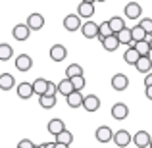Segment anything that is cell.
<instances>
[{"label":"cell","mask_w":152,"mask_h":148,"mask_svg":"<svg viewBox=\"0 0 152 148\" xmlns=\"http://www.w3.org/2000/svg\"><path fill=\"white\" fill-rule=\"evenodd\" d=\"M81 33H83V37H85V39H98V35H100V25L89 19V21L83 23Z\"/></svg>","instance_id":"6da1fadb"},{"label":"cell","mask_w":152,"mask_h":148,"mask_svg":"<svg viewBox=\"0 0 152 148\" xmlns=\"http://www.w3.org/2000/svg\"><path fill=\"white\" fill-rule=\"evenodd\" d=\"M110 83H112V89H114L115 93H123V90L129 87V77H127L125 73H115Z\"/></svg>","instance_id":"7a4b0ae2"},{"label":"cell","mask_w":152,"mask_h":148,"mask_svg":"<svg viewBox=\"0 0 152 148\" xmlns=\"http://www.w3.org/2000/svg\"><path fill=\"white\" fill-rule=\"evenodd\" d=\"M31 27L27 25V23H18V25L14 27V29H12V35H14V39L15 41H27V39H29V35H31Z\"/></svg>","instance_id":"3957f363"},{"label":"cell","mask_w":152,"mask_h":148,"mask_svg":"<svg viewBox=\"0 0 152 148\" xmlns=\"http://www.w3.org/2000/svg\"><path fill=\"white\" fill-rule=\"evenodd\" d=\"M64 27H66L67 31H77L83 27L81 23V15L79 14H67L66 17H64Z\"/></svg>","instance_id":"277c9868"},{"label":"cell","mask_w":152,"mask_h":148,"mask_svg":"<svg viewBox=\"0 0 152 148\" xmlns=\"http://www.w3.org/2000/svg\"><path fill=\"white\" fill-rule=\"evenodd\" d=\"M129 115V106L123 102H115L114 106H112V117L118 119V121H123V119Z\"/></svg>","instance_id":"5b68a950"},{"label":"cell","mask_w":152,"mask_h":148,"mask_svg":"<svg viewBox=\"0 0 152 148\" xmlns=\"http://www.w3.org/2000/svg\"><path fill=\"white\" fill-rule=\"evenodd\" d=\"M114 131L110 129L108 125H102V127H98L96 129V133H94V137H96V141L98 142H102V144H106V142H110V141H114Z\"/></svg>","instance_id":"8992f818"},{"label":"cell","mask_w":152,"mask_h":148,"mask_svg":"<svg viewBox=\"0 0 152 148\" xmlns=\"http://www.w3.org/2000/svg\"><path fill=\"white\" fill-rule=\"evenodd\" d=\"M150 141H152V137L148 135V131H137V133L133 135V142H135L137 148H148Z\"/></svg>","instance_id":"52a82bcc"},{"label":"cell","mask_w":152,"mask_h":148,"mask_svg":"<svg viewBox=\"0 0 152 148\" xmlns=\"http://www.w3.org/2000/svg\"><path fill=\"white\" fill-rule=\"evenodd\" d=\"M31 67H33V60H31V56L27 54H19L18 58H15V69L21 71V73H25V71H29Z\"/></svg>","instance_id":"ba28073f"},{"label":"cell","mask_w":152,"mask_h":148,"mask_svg":"<svg viewBox=\"0 0 152 148\" xmlns=\"http://www.w3.org/2000/svg\"><path fill=\"white\" fill-rule=\"evenodd\" d=\"M123 14H125L127 19H139L141 14H142V8H141L139 2H129L125 6V10H123Z\"/></svg>","instance_id":"9c48e42d"},{"label":"cell","mask_w":152,"mask_h":148,"mask_svg":"<svg viewBox=\"0 0 152 148\" xmlns=\"http://www.w3.org/2000/svg\"><path fill=\"white\" fill-rule=\"evenodd\" d=\"M77 14L85 19H91L96 14V12H94V2H85V0H81V4L77 6Z\"/></svg>","instance_id":"30bf717a"},{"label":"cell","mask_w":152,"mask_h":148,"mask_svg":"<svg viewBox=\"0 0 152 148\" xmlns=\"http://www.w3.org/2000/svg\"><path fill=\"white\" fill-rule=\"evenodd\" d=\"M131 141H133V137H131V135L127 133L125 129H119L118 133L114 135V142H115V146H119V148L129 146V144H131Z\"/></svg>","instance_id":"8fae6325"},{"label":"cell","mask_w":152,"mask_h":148,"mask_svg":"<svg viewBox=\"0 0 152 148\" xmlns=\"http://www.w3.org/2000/svg\"><path fill=\"white\" fill-rule=\"evenodd\" d=\"M67 56V50L64 44H52L50 46V60L52 62H64Z\"/></svg>","instance_id":"7c38bea8"},{"label":"cell","mask_w":152,"mask_h":148,"mask_svg":"<svg viewBox=\"0 0 152 148\" xmlns=\"http://www.w3.org/2000/svg\"><path fill=\"white\" fill-rule=\"evenodd\" d=\"M15 93H18V96H19V98H23V100L31 98V96L35 94L33 83H19V85H18V89H15Z\"/></svg>","instance_id":"4fadbf2b"},{"label":"cell","mask_w":152,"mask_h":148,"mask_svg":"<svg viewBox=\"0 0 152 148\" xmlns=\"http://www.w3.org/2000/svg\"><path fill=\"white\" fill-rule=\"evenodd\" d=\"M100 42H102L104 50H108V52H114V50H118V46L121 44V42H119V37H118V33H114V35H110V37L102 39Z\"/></svg>","instance_id":"5bb4252c"},{"label":"cell","mask_w":152,"mask_h":148,"mask_svg":"<svg viewBox=\"0 0 152 148\" xmlns=\"http://www.w3.org/2000/svg\"><path fill=\"white\" fill-rule=\"evenodd\" d=\"M139 58H141V54H139V50L135 48V44H131L129 48L125 50V54H123V62L129 63V66H133V67H135V63L139 62Z\"/></svg>","instance_id":"9a60e30c"},{"label":"cell","mask_w":152,"mask_h":148,"mask_svg":"<svg viewBox=\"0 0 152 148\" xmlns=\"http://www.w3.org/2000/svg\"><path fill=\"white\" fill-rule=\"evenodd\" d=\"M27 25L33 31H41L42 27H45V17H42V14H31L29 17H27Z\"/></svg>","instance_id":"2e32d148"},{"label":"cell","mask_w":152,"mask_h":148,"mask_svg":"<svg viewBox=\"0 0 152 148\" xmlns=\"http://www.w3.org/2000/svg\"><path fill=\"white\" fill-rule=\"evenodd\" d=\"M46 129H48V133H50V135H54V137H58V135L62 133L64 129H66V123H64L62 119L54 117V119H50V121H48V125H46Z\"/></svg>","instance_id":"e0dca14e"},{"label":"cell","mask_w":152,"mask_h":148,"mask_svg":"<svg viewBox=\"0 0 152 148\" xmlns=\"http://www.w3.org/2000/svg\"><path fill=\"white\" fill-rule=\"evenodd\" d=\"M73 90H75V87H73V81H71L69 77L62 79V81L58 83V93L62 94V96H69Z\"/></svg>","instance_id":"ac0fdd59"},{"label":"cell","mask_w":152,"mask_h":148,"mask_svg":"<svg viewBox=\"0 0 152 148\" xmlns=\"http://www.w3.org/2000/svg\"><path fill=\"white\" fill-rule=\"evenodd\" d=\"M135 69H137L139 73H150V69H152V60H150V56H141V58H139V62L135 63Z\"/></svg>","instance_id":"d6986e66"},{"label":"cell","mask_w":152,"mask_h":148,"mask_svg":"<svg viewBox=\"0 0 152 148\" xmlns=\"http://www.w3.org/2000/svg\"><path fill=\"white\" fill-rule=\"evenodd\" d=\"M66 100H67V106L69 108H79L85 102V96L81 94V90H73L69 96H66Z\"/></svg>","instance_id":"ffe728a7"},{"label":"cell","mask_w":152,"mask_h":148,"mask_svg":"<svg viewBox=\"0 0 152 148\" xmlns=\"http://www.w3.org/2000/svg\"><path fill=\"white\" fill-rule=\"evenodd\" d=\"M83 108H85L87 112H96L98 108H100V98L94 96V94H89V96H85Z\"/></svg>","instance_id":"44dd1931"},{"label":"cell","mask_w":152,"mask_h":148,"mask_svg":"<svg viewBox=\"0 0 152 148\" xmlns=\"http://www.w3.org/2000/svg\"><path fill=\"white\" fill-rule=\"evenodd\" d=\"M39 106L45 108V110H52V108L56 106V96H52V94H39Z\"/></svg>","instance_id":"7402d4cb"},{"label":"cell","mask_w":152,"mask_h":148,"mask_svg":"<svg viewBox=\"0 0 152 148\" xmlns=\"http://www.w3.org/2000/svg\"><path fill=\"white\" fill-rule=\"evenodd\" d=\"M14 85H15L14 75H10V73H2L0 75V89L2 90H12Z\"/></svg>","instance_id":"603a6c76"},{"label":"cell","mask_w":152,"mask_h":148,"mask_svg":"<svg viewBox=\"0 0 152 148\" xmlns=\"http://www.w3.org/2000/svg\"><path fill=\"white\" fill-rule=\"evenodd\" d=\"M118 37H119V42H121V44H133V29H127V27H125V29H121V31H119V33H118Z\"/></svg>","instance_id":"cb8c5ba5"},{"label":"cell","mask_w":152,"mask_h":148,"mask_svg":"<svg viewBox=\"0 0 152 148\" xmlns=\"http://www.w3.org/2000/svg\"><path fill=\"white\" fill-rule=\"evenodd\" d=\"M135 48L139 50V54L141 56H150L152 54V48H150V41L146 39V41H139V42H133Z\"/></svg>","instance_id":"d4e9b609"},{"label":"cell","mask_w":152,"mask_h":148,"mask_svg":"<svg viewBox=\"0 0 152 148\" xmlns=\"http://www.w3.org/2000/svg\"><path fill=\"white\" fill-rule=\"evenodd\" d=\"M110 21V27L114 33H119L121 29H125V21H123V17H119V15H114V17L108 19Z\"/></svg>","instance_id":"484cf974"},{"label":"cell","mask_w":152,"mask_h":148,"mask_svg":"<svg viewBox=\"0 0 152 148\" xmlns=\"http://www.w3.org/2000/svg\"><path fill=\"white\" fill-rule=\"evenodd\" d=\"M131 29H133V41H135V42H139V41H146V39H148V33L142 29L141 23H139V25H135V27H131Z\"/></svg>","instance_id":"4316f807"},{"label":"cell","mask_w":152,"mask_h":148,"mask_svg":"<svg viewBox=\"0 0 152 148\" xmlns=\"http://www.w3.org/2000/svg\"><path fill=\"white\" fill-rule=\"evenodd\" d=\"M33 89H35V94H45L46 89H48V81L46 79H35L33 81Z\"/></svg>","instance_id":"83f0119b"},{"label":"cell","mask_w":152,"mask_h":148,"mask_svg":"<svg viewBox=\"0 0 152 148\" xmlns=\"http://www.w3.org/2000/svg\"><path fill=\"white\" fill-rule=\"evenodd\" d=\"M77 75H83V67L79 66V63H69L66 69V77H77Z\"/></svg>","instance_id":"f1b7e54d"},{"label":"cell","mask_w":152,"mask_h":148,"mask_svg":"<svg viewBox=\"0 0 152 148\" xmlns=\"http://www.w3.org/2000/svg\"><path fill=\"white\" fill-rule=\"evenodd\" d=\"M12 54H14L12 46L6 44V42H2V44H0V60H2V62H8V60L12 58Z\"/></svg>","instance_id":"f546056e"},{"label":"cell","mask_w":152,"mask_h":148,"mask_svg":"<svg viewBox=\"0 0 152 148\" xmlns=\"http://www.w3.org/2000/svg\"><path fill=\"white\" fill-rule=\"evenodd\" d=\"M110 35H114V31H112V27H110V21H102L100 23V35H98V41L110 37Z\"/></svg>","instance_id":"4dcf8cb0"},{"label":"cell","mask_w":152,"mask_h":148,"mask_svg":"<svg viewBox=\"0 0 152 148\" xmlns=\"http://www.w3.org/2000/svg\"><path fill=\"white\" fill-rule=\"evenodd\" d=\"M56 141H58V142H66V144H71V142H73V135H71L67 129H64L62 133L56 137Z\"/></svg>","instance_id":"1f68e13d"},{"label":"cell","mask_w":152,"mask_h":148,"mask_svg":"<svg viewBox=\"0 0 152 148\" xmlns=\"http://www.w3.org/2000/svg\"><path fill=\"white\" fill-rule=\"evenodd\" d=\"M71 81H73V87H75V90H83V89H85V85H87V81H85V77H83V75H77V77H71Z\"/></svg>","instance_id":"d6a6232c"},{"label":"cell","mask_w":152,"mask_h":148,"mask_svg":"<svg viewBox=\"0 0 152 148\" xmlns=\"http://www.w3.org/2000/svg\"><path fill=\"white\" fill-rule=\"evenodd\" d=\"M139 23L142 25V29H145L146 33H148V35H152V19H150V17H142Z\"/></svg>","instance_id":"836d02e7"},{"label":"cell","mask_w":152,"mask_h":148,"mask_svg":"<svg viewBox=\"0 0 152 148\" xmlns=\"http://www.w3.org/2000/svg\"><path fill=\"white\" fill-rule=\"evenodd\" d=\"M56 93H58V85H54L52 81H48V89H46V94H52V96H56Z\"/></svg>","instance_id":"e575fe53"},{"label":"cell","mask_w":152,"mask_h":148,"mask_svg":"<svg viewBox=\"0 0 152 148\" xmlns=\"http://www.w3.org/2000/svg\"><path fill=\"white\" fill-rule=\"evenodd\" d=\"M18 146H21V148H35L37 144H33V142L29 141V139H21V141H19V144Z\"/></svg>","instance_id":"d590c367"},{"label":"cell","mask_w":152,"mask_h":148,"mask_svg":"<svg viewBox=\"0 0 152 148\" xmlns=\"http://www.w3.org/2000/svg\"><path fill=\"white\" fill-rule=\"evenodd\" d=\"M145 87H152V73H146V77H145Z\"/></svg>","instance_id":"8d00e7d4"},{"label":"cell","mask_w":152,"mask_h":148,"mask_svg":"<svg viewBox=\"0 0 152 148\" xmlns=\"http://www.w3.org/2000/svg\"><path fill=\"white\" fill-rule=\"evenodd\" d=\"M145 89H146V98L152 100V87H145Z\"/></svg>","instance_id":"74e56055"},{"label":"cell","mask_w":152,"mask_h":148,"mask_svg":"<svg viewBox=\"0 0 152 148\" xmlns=\"http://www.w3.org/2000/svg\"><path fill=\"white\" fill-rule=\"evenodd\" d=\"M42 148H56V142H45V144H41Z\"/></svg>","instance_id":"f35d334b"},{"label":"cell","mask_w":152,"mask_h":148,"mask_svg":"<svg viewBox=\"0 0 152 148\" xmlns=\"http://www.w3.org/2000/svg\"><path fill=\"white\" fill-rule=\"evenodd\" d=\"M56 148H69V144H66V142H58V141H56Z\"/></svg>","instance_id":"ab89813d"},{"label":"cell","mask_w":152,"mask_h":148,"mask_svg":"<svg viewBox=\"0 0 152 148\" xmlns=\"http://www.w3.org/2000/svg\"><path fill=\"white\" fill-rule=\"evenodd\" d=\"M148 41H150V48H152V35H148Z\"/></svg>","instance_id":"60d3db41"},{"label":"cell","mask_w":152,"mask_h":148,"mask_svg":"<svg viewBox=\"0 0 152 148\" xmlns=\"http://www.w3.org/2000/svg\"><path fill=\"white\" fill-rule=\"evenodd\" d=\"M85 2H96V0H85Z\"/></svg>","instance_id":"b9f144b4"},{"label":"cell","mask_w":152,"mask_h":148,"mask_svg":"<svg viewBox=\"0 0 152 148\" xmlns=\"http://www.w3.org/2000/svg\"><path fill=\"white\" fill-rule=\"evenodd\" d=\"M96 2H106V0H96Z\"/></svg>","instance_id":"7bdbcfd3"},{"label":"cell","mask_w":152,"mask_h":148,"mask_svg":"<svg viewBox=\"0 0 152 148\" xmlns=\"http://www.w3.org/2000/svg\"><path fill=\"white\" fill-rule=\"evenodd\" d=\"M35 148H42V146H41V144H39V146H35Z\"/></svg>","instance_id":"ee69618b"},{"label":"cell","mask_w":152,"mask_h":148,"mask_svg":"<svg viewBox=\"0 0 152 148\" xmlns=\"http://www.w3.org/2000/svg\"><path fill=\"white\" fill-rule=\"evenodd\" d=\"M18 148H21V146H18Z\"/></svg>","instance_id":"f6af8a7d"}]
</instances>
